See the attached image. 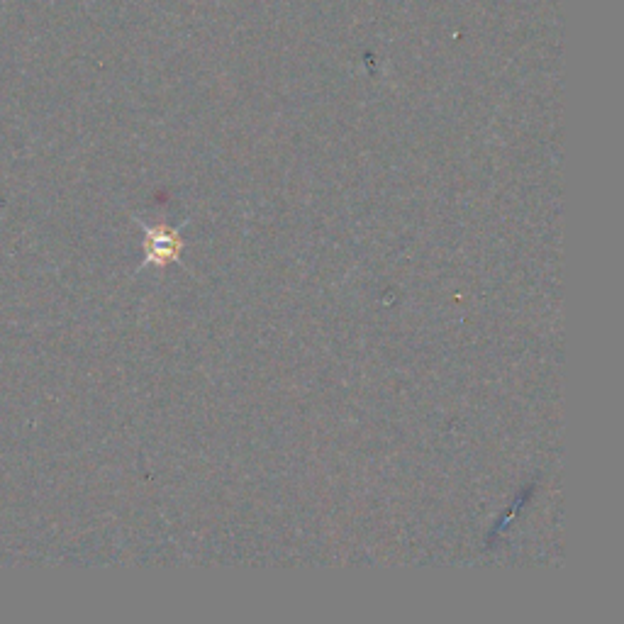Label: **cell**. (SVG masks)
<instances>
[{
  "mask_svg": "<svg viewBox=\"0 0 624 624\" xmlns=\"http://www.w3.org/2000/svg\"><path fill=\"white\" fill-rule=\"evenodd\" d=\"M183 242L176 230L169 227H147V239H144V254H147V264L164 266L169 261H178Z\"/></svg>",
  "mask_w": 624,
  "mask_h": 624,
  "instance_id": "obj_1",
  "label": "cell"
}]
</instances>
